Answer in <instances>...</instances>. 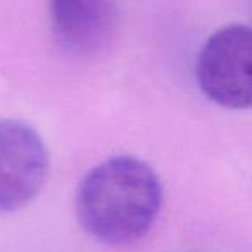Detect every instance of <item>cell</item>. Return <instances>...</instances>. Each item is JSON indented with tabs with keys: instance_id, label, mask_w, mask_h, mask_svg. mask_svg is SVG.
Segmentation results:
<instances>
[{
	"instance_id": "6da1fadb",
	"label": "cell",
	"mask_w": 252,
	"mask_h": 252,
	"mask_svg": "<svg viewBox=\"0 0 252 252\" xmlns=\"http://www.w3.org/2000/svg\"><path fill=\"white\" fill-rule=\"evenodd\" d=\"M161 206V180L133 156H114L97 164L81 180L76 193L80 224L107 245H126L145 237Z\"/></svg>"
},
{
	"instance_id": "7a4b0ae2",
	"label": "cell",
	"mask_w": 252,
	"mask_h": 252,
	"mask_svg": "<svg viewBox=\"0 0 252 252\" xmlns=\"http://www.w3.org/2000/svg\"><path fill=\"white\" fill-rule=\"evenodd\" d=\"M199 88L224 109H252V26L230 25L214 32L197 57Z\"/></svg>"
},
{
	"instance_id": "3957f363",
	"label": "cell",
	"mask_w": 252,
	"mask_h": 252,
	"mask_svg": "<svg viewBox=\"0 0 252 252\" xmlns=\"http://www.w3.org/2000/svg\"><path fill=\"white\" fill-rule=\"evenodd\" d=\"M49 169V149L38 131L19 119H0V213L35 200Z\"/></svg>"
},
{
	"instance_id": "277c9868",
	"label": "cell",
	"mask_w": 252,
	"mask_h": 252,
	"mask_svg": "<svg viewBox=\"0 0 252 252\" xmlns=\"http://www.w3.org/2000/svg\"><path fill=\"white\" fill-rule=\"evenodd\" d=\"M54 38L71 56H92L109 43L118 26L114 0H49Z\"/></svg>"
}]
</instances>
